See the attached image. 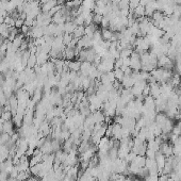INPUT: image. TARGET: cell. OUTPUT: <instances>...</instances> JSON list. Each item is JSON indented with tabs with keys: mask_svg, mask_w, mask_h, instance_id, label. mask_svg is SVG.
<instances>
[{
	"mask_svg": "<svg viewBox=\"0 0 181 181\" xmlns=\"http://www.w3.org/2000/svg\"><path fill=\"white\" fill-rule=\"evenodd\" d=\"M95 1H97V0H95Z\"/></svg>",
	"mask_w": 181,
	"mask_h": 181,
	"instance_id": "20",
	"label": "cell"
},
{
	"mask_svg": "<svg viewBox=\"0 0 181 181\" xmlns=\"http://www.w3.org/2000/svg\"><path fill=\"white\" fill-rule=\"evenodd\" d=\"M100 26H101V28H109V26H110V21H109L106 16L102 17V21H101V23H100Z\"/></svg>",
	"mask_w": 181,
	"mask_h": 181,
	"instance_id": "17",
	"label": "cell"
},
{
	"mask_svg": "<svg viewBox=\"0 0 181 181\" xmlns=\"http://www.w3.org/2000/svg\"><path fill=\"white\" fill-rule=\"evenodd\" d=\"M134 83H135V81L133 80L131 75H125L124 79L122 80V85L125 88H131L134 85Z\"/></svg>",
	"mask_w": 181,
	"mask_h": 181,
	"instance_id": "3",
	"label": "cell"
},
{
	"mask_svg": "<svg viewBox=\"0 0 181 181\" xmlns=\"http://www.w3.org/2000/svg\"><path fill=\"white\" fill-rule=\"evenodd\" d=\"M29 31H30V27H28V26H26V25H24L23 27L21 28V32L23 34H26V35H27Z\"/></svg>",
	"mask_w": 181,
	"mask_h": 181,
	"instance_id": "19",
	"label": "cell"
},
{
	"mask_svg": "<svg viewBox=\"0 0 181 181\" xmlns=\"http://www.w3.org/2000/svg\"><path fill=\"white\" fill-rule=\"evenodd\" d=\"M81 68V62L79 60H72V61H69L68 63V69L70 71H75V72H78Z\"/></svg>",
	"mask_w": 181,
	"mask_h": 181,
	"instance_id": "6",
	"label": "cell"
},
{
	"mask_svg": "<svg viewBox=\"0 0 181 181\" xmlns=\"http://www.w3.org/2000/svg\"><path fill=\"white\" fill-rule=\"evenodd\" d=\"M132 12H133V14L135 15L136 18L143 17V16H145V7L142 5H138Z\"/></svg>",
	"mask_w": 181,
	"mask_h": 181,
	"instance_id": "9",
	"label": "cell"
},
{
	"mask_svg": "<svg viewBox=\"0 0 181 181\" xmlns=\"http://www.w3.org/2000/svg\"><path fill=\"white\" fill-rule=\"evenodd\" d=\"M96 5V1L95 0H82V9L85 10V11H90L92 12L94 9H95Z\"/></svg>",
	"mask_w": 181,
	"mask_h": 181,
	"instance_id": "4",
	"label": "cell"
},
{
	"mask_svg": "<svg viewBox=\"0 0 181 181\" xmlns=\"http://www.w3.org/2000/svg\"><path fill=\"white\" fill-rule=\"evenodd\" d=\"M37 64V61H36V54H33L31 53L30 58L28 59V62H27V66L29 68H34V66Z\"/></svg>",
	"mask_w": 181,
	"mask_h": 181,
	"instance_id": "10",
	"label": "cell"
},
{
	"mask_svg": "<svg viewBox=\"0 0 181 181\" xmlns=\"http://www.w3.org/2000/svg\"><path fill=\"white\" fill-rule=\"evenodd\" d=\"M102 17H103V15H101V14H94L93 23L97 26L100 25V23H101V21H102Z\"/></svg>",
	"mask_w": 181,
	"mask_h": 181,
	"instance_id": "15",
	"label": "cell"
},
{
	"mask_svg": "<svg viewBox=\"0 0 181 181\" xmlns=\"http://www.w3.org/2000/svg\"><path fill=\"white\" fill-rule=\"evenodd\" d=\"M72 39H74V35H72V34L64 33L63 34V44L65 46H68L70 43H71Z\"/></svg>",
	"mask_w": 181,
	"mask_h": 181,
	"instance_id": "12",
	"label": "cell"
},
{
	"mask_svg": "<svg viewBox=\"0 0 181 181\" xmlns=\"http://www.w3.org/2000/svg\"><path fill=\"white\" fill-rule=\"evenodd\" d=\"M149 87H150V96L154 97V99L158 98L159 96L162 94V91H161V84L158 83V82L149 84Z\"/></svg>",
	"mask_w": 181,
	"mask_h": 181,
	"instance_id": "2",
	"label": "cell"
},
{
	"mask_svg": "<svg viewBox=\"0 0 181 181\" xmlns=\"http://www.w3.org/2000/svg\"><path fill=\"white\" fill-rule=\"evenodd\" d=\"M114 74H115V78L117 81L122 82V80L124 79L125 77V74L120 68H117V69H114Z\"/></svg>",
	"mask_w": 181,
	"mask_h": 181,
	"instance_id": "13",
	"label": "cell"
},
{
	"mask_svg": "<svg viewBox=\"0 0 181 181\" xmlns=\"http://www.w3.org/2000/svg\"><path fill=\"white\" fill-rule=\"evenodd\" d=\"M97 30H98V26L95 25L94 23L91 24V25H88V26H85V30H84L85 34H84V35H87V36H90V37H93L94 33H95Z\"/></svg>",
	"mask_w": 181,
	"mask_h": 181,
	"instance_id": "5",
	"label": "cell"
},
{
	"mask_svg": "<svg viewBox=\"0 0 181 181\" xmlns=\"http://www.w3.org/2000/svg\"><path fill=\"white\" fill-rule=\"evenodd\" d=\"M145 181H159V175L148 174V176L145 178Z\"/></svg>",
	"mask_w": 181,
	"mask_h": 181,
	"instance_id": "18",
	"label": "cell"
},
{
	"mask_svg": "<svg viewBox=\"0 0 181 181\" xmlns=\"http://www.w3.org/2000/svg\"><path fill=\"white\" fill-rule=\"evenodd\" d=\"M25 25V21L21 19V18H17L15 21V28H17L18 30H21V28Z\"/></svg>",
	"mask_w": 181,
	"mask_h": 181,
	"instance_id": "16",
	"label": "cell"
},
{
	"mask_svg": "<svg viewBox=\"0 0 181 181\" xmlns=\"http://www.w3.org/2000/svg\"><path fill=\"white\" fill-rule=\"evenodd\" d=\"M157 66L160 67V68H164V69L172 70L173 68L175 67V62L172 61V60H170L166 54H163V56H161V57L158 58V63H157Z\"/></svg>",
	"mask_w": 181,
	"mask_h": 181,
	"instance_id": "1",
	"label": "cell"
},
{
	"mask_svg": "<svg viewBox=\"0 0 181 181\" xmlns=\"http://www.w3.org/2000/svg\"><path fill=\"white\" fill-rule=\"evenodd\" d=\"M77 28V25H76L74 21H66L64 24V33H68V34H72L75 29Z\"/></svg>",
	"mask_w": 181,
	"mask_h": 181,
	"instance_id": "7",
	"label": "cell"
},
{
	"mask_svg": "<svg viewBox=\"0 0 181 181\" xmlns=\"http://www.w3.org/2000/svg\"><path fill=\"white\" fill-rule=\"evenodd\" d=\"M84 30H85L84 26H77V28H76L74 33H72L74 37H76V39H81L82 36H84V34H85Z\"/></svg>",
	"mask_w": 181,
	"mask_h": 181,
	"instance_id": "8",
	"label": "cell"
},
{
	"mask_svg": "<svg viewBox=\"0 0 181 181\" xmlns=\"http://www.w3.org/2000/svg\"><path fill=\"white\" fill-rule=\"evenodd\" d=\"M133 52L132 48H126V49L120 50V58H130V56Z\"/></svg>",
	"mask_w": 181,
	"mask_h": 181,
	"instance_id": "11",
	"label": "cell"
},
{
	"mask_svg": "<svg viewBox=\"0 0 181 181\" xmlns=\"http://www.w3.org/2000/svg\"><path fill=\"white\" fill-rule=\"evenodd\" d=\"M175 69H176L177 74L179 76H181V57H179L178 59L175 61Z\"/></svg>",
	"mask_w": 181,
	"mask_h": 181,
	"instance_id": "14",
	"label": "cell"
}]
</instances>
